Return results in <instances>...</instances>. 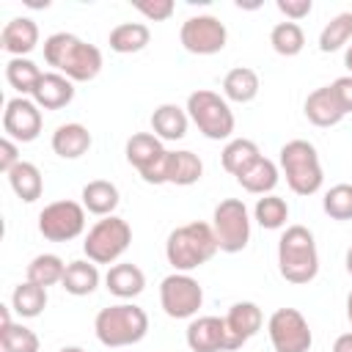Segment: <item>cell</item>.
I'll list each match as a JSON object with an SVG mask.
<instances>
[{
  "label": "cell",
  "mask_w": 352,
  "mask_h": 352,
  "mask_svg": "<svg viewBox=\"0 0 352 352\" xmlns=\"http://www.w3.org/2000/svg\"><path fill=\"white\" fill-rule=\"evenodd\" d=\"M204 302L201 283L187 272H173L160 283V305L170 319H190Z\"/></svg>",
  "instance_id": "9"
},
{
  "label": "cell",
  "mask_w": 352,
  "mask_h": 352,
  "mask_svg": "<svg viewBox=\"0 0 352 352\" xmlns=\"http://www.w3.org/2000/svg\"><path fill=\"white\" fill-rule=\"evenodd\" d=\"M179 41L187 52L192 55H214L226 47L228 41V30L226 25L212 16V14H198V16H190L182 30H179Z\"/></svg>",
  "instance_id": "12"
},
{
  "label": "cell",
  "mask_w": 352,
  "mask_h": 352,
  "mask_svg": "<svg viewBox=\"0 0 352 352\" xmlns=\"http://www.w3.org/2000/svg\"><path fill=\"white\" fill-rule=\"evenodd\" d=\"M330 88H333V94H336V99H338L341 110H344V113H352V74L333 80V82H330Z\"/></svg>",
  "instance_id": "42"
},
{
  "label": "cell",
  "mask_w": 352,
  "mask_h": 352,
  "mask_svg": "<svg viewBox=\"0 0 352 352\" xmlns=\"http://www.w3.org/2000/svg\"><path fill=\"white\" fill-rule=\"evenodd\" d=\"M94 330H96L99 344H104L110 349H121V346H132L146 338L148 316L143 308H138L132 302H118V305L102 308L96 314Z\"/></svg>",
  "instance_id": "4"
},
{
  "label": "cell",
  "mask_w": 352,
  "mask_h": 352,
  "mask_svg": "<svg viewBox=\"0 0 352 352\" xmlns=\"http://www.w3.org/2000/svg\"><path fill=\"white\" fill-rule=\"evenodd\" d=\"M41 77H44V72L28 58H11L6 63V80L14 91H19V96H28V94L33 96Z\"/></svg>",
  "instance_id": "31"
},
{
  "label": "cell",
  "mask_w": 352,
  "mask_h": 352,
  "mask_svg": "<svg viewBox=\"0 0 352 352\" xmlns=\"http://www.w3.org/2000/svg\"><path fill=\"white\" fill-rule=\"evenodd\" d=\"M72 99H74V85H72L69 77H63V74H58V72H47V74L41 77L36 94H33V102H36L38 107H44V110H60V107H66Z\"/></svg>",
  "instance_id": "20"
},
{
  "label": "cell",
  "mask_w": 352,
  "mask_h": 352,
  "mask_svg": "<svg viewBox=\"0 0 352 352\" xmlns=\"http://www.w3.org/2000/svg\"><path fill=\"white\" fill-rule=\"evenodd\" d=\"M280 170L286 176V184L297 195H314L324 182L319 154L308 140H289L280 148Z\"/></svg>",
  "instance_id": "5"
},
{
  "label": "cell",
  "mask_w": 352,
  "mask_h": 352,
  "mask_svg": "<svg viewBox=\"0 0 352 352\" xmlns=\"http://www.w3.org/2000/svg\"><path fill=\"white\" fill-rule=\"evenodd\" d=\"M63 272H66V264L55 253H41V256H36L28 264V280H33V283H38L44 289L60 283L63 280Z\"/></svg>",
  "instance_id": "33"
},
{
  "label": "cell",
  "mask_w": 352,
  "mask_h": 352,
  "mask_svg": "<svg viewBox=\"0 0 352 352\" xmlns=\"http://www.w3.org/2000/svg\"><path fill=\"white\" fill-rule=\"evenodd\" d=\"M44 305H47V289L38 286V283H33V280L19 283V286L14 289V294H11V308H14L22 319L38 316V314L44 311Z\"/></svg>",
  "instance_id": "32"
},
{
  "label": "cell",
  "mask_w": 352,
  "mask_h": 352,
  "mask_svg": "<svg viewBox=\"0 0 352 352\" xmlns=\"http://www.w3.org/2000/svg\"><path fill=\"white\" fill-rule=\"evenodd\" d=\"M151 41V30L148 25L143 22H121L110 30V50L113 52H121V55H132V52H140L146 44Z\"/></svg>",
  "instance_id": "25"
},
{
  "label": "cell",
  "mask_w": 352,
  "mask_h": 352,
  "mask_svg": "<svg viewBox=\"0 0 352 352\" xmlns=\"http://www.w3.org/2000/svg\"><path fill=\"white\" fill-rule=\"evenodd\" d=\"M104 283L110 289V294L121 297V300H132L143 292L146 286V275L138 264H129V261H121V264H113L104 275Z\"/></svg>",
  "instance_id": "21"
},
{
  "label": "cell",
  "mask_w": 352,
  "mask_h": 352,
  "mask_svg": "<svg viewBox=\"0 0 352 352\" xmlns=\"http://www.w3.org/2000/svg\"><path fill=\"white\" fill-rule=\"evenodd\" d=\"M60 352H85V349H82V346H63Z\"/></svg>",
  "instance_id": "47"
},
{
  "label": "cell",
  "mask_w": 352,
  "mask_h": 352,
  "mask_svg": "<svg viewBox=\"0 0 352 352\" xmlns=\"http://www.w3.org/2000/svg\"><path fill=\"white\" fill-rule=\"evenodd\" d=\"M344 116L346 113L341 110V104H338V99H336L330 85L316 88V91L308 94V99H305V118L314 126H336Z\"/></svg>",
  "instance_id": "18"
},
{
  "label": "cell",
  "mask_w": 352,
  "mask_h": 352,
  "mask_svg": "<svg viewBox=\"0 0 352 352\" xmlns=\"http://www.w3.org/2000/svg\"><path fill=\"white\" fill-rule=\"evenodd\" d=\"M85 228V206L77 201H55L38 212V231L50 242L77 239Z\"/></svg>",
  "instance_id": "10"
},
{
  "label": "cell",
  "mask_w": 352,
  "mask_h": 352,
  "mask_svg": "<svg viewBox=\"0 0 352 352\" xmlns=\"http://www.w3.org/2000/svg\"><path fill=\"white\" fill-rule=\"evenodd\" d=\"M60 286H63L69 294H74V297L91 294V292L99 286V270H96V264H94V261H85V258L69 261Z\"/></svg>",
  "instance_id": "27"
},
{
  "label": "cell",
  "mask_w": 352,
  "mask_h": 352,
  "mask_svg": "<svg viewBox=\"0 0 352 352\" xmlns=\"http://www.w3.org/2000/svg\"><path fill=\"white\" fill-rule=\"evenodd\" d=\"M346 319H349V324H352V292L346 294Z\"/></svg>",
  "instance_id": "45"
},
{
  "label": "cell",
  "mask_w": 352,
  "mask_h": 352,
  "mask_svg": "<svg viewBox=\"0 0 352 352\" xmlns=\"http://www.w3.org/2000/svg\"><path fill=\"white\" fill-rule=\"evenodd\" d=\"M8 184H11V190L16 192V198H22L25 204H33V201L41 198V192H44L41 170H38L33 162H25V160L8 173Z\"/></svg>",
  "instance_id": "30"
},
{
  "label": "cell",
  "mask_w": 352,
  "mask_h": 352,
  "mask_svg": "<svg viewBox=\"0 0 352 352\" xmlns=\"http://www.w3.org/2000/svg\"><path fill=\"white\" fill-rule=\"evenodd\" d=\"M135 8L143 16H148L154 22H162V19H170V14H173L176 6H173V0H138Z\"/></svg>",
  "instance_id": "39"
},
{
  "label": "cell",
  "mask_w": 352,
  "mask_h": 352,
  "mask_svg": "<svg viewBox=\"0 0 352 352\" xmlns=\"http://www.w3.org/2000/svg\"><path fill=\"white\" fill-rule=\"evenodd\" d=\"M278 270L289 283H311L319 272L314 234L305 226H289L278 239Z\"/></svg>",
  "instance_id": "3"
},
{
  "label": "cell",
  "mask_w": 352,
  "mask_h": 352,
  "mask_svg": "<svg viewBox=\"0 0 352 352\" xmlns=\"http://www.w3.org/2000/svg\"><path fill=\"white\" fill-rule=\"evenodd\" d=\"M44 60L72 82H88L102 72L99 47L82 41L74 33H52L44 41Z\"/></svg>",
  "instance_id": "1"
},
{
  "label": "cell",
  "mask_w": 352,
  "mask_h": 352,
  "mask_svg": "<svg viewBox=\"0 0 352 352\" xmlns=\"http://www.w3.org/2000/svg\"><path fill=\"white\" fill-rule=\"evenodd\" d=\"M324 212L333 220H352V184H336L324 192Z\"/></svg>",
  "instance_id": "38"
},
{
  "label": "cell",
  "mask_w": 352,
  "mask_h": 352,
  "mask_svg": "<svg viewBox=\"0 0 352 352\" xmlns=\"http://www.w3.org/2000/svg\"><path fill=\"white\" fill-rule=\"evenodd\" d=\"M217 250H220V245H217L214 228H212L209 223H201V220L173 228V231L168 234V242H165L168 264H170L176 272L198 270V267L206 264Z\"/></svg>",
  "instance_id": "2"
},
{
  "label": "cell",
  "mask_w": 352,
  "mask_h": 352,
  "mask_svg": "<svg viewBox=\"0 0 352 352\" xmlns=\"http://www.w3.org/2000/svg\"><path fill=\"white\" fill-rule=\"evenodd\" d=\"M352 38V14L344 11V14H336L319 33V50L322 52H336L341 50L346 41Z\"/></svg>",
  "instance_id": "37"
},
{
  "label": "cell",
  "mask_w": 352,
  "mask_h": 352,
  "mask_svg": "<svg viewBox=\"0 0 352 352\" xmlns=\"http://www.w3.org/2000/svg\"><path fill=\"white\" fill-rule=\"evenodd\" d=\"M0 344L3 352H38V336L16 322H0Z\"/></svg>",
  "instance_id": "35"
},
{
  "label": "cell",
  "mask_w": 352,
  "mask_h": 352,
  "mask_svg": "<svg viewBox=\"0 0 352 352\" xmlns=\"http://www.w3.org/2000/svg\"><path fill=\"white\" fill-rule=\"evenodd\" d=\"M165 184H179V187H190L204 176V162L198 154L192 151H168L165 154Z\"/></svg>",
  "instance_id": "19"
},
{
  "label": "cell",
  "mask_w": 352,
  "mask_h": 352,
  "mask_svg": "<svg viewBox=\"0 0 352 352\" xmlns=\"http://www.w3.org/2000/svg\"><path fill=\"white\" fill-rule=\"evenodd\" d=\"M129 242H132L129 223L124 217L110 214V217H102L88 231V236L82 242V250H85L88 261H94V264H113L126 253Z\"/></svg>",
  "instance_id": "7"
},
{
  "label": "cell",
  "mask_w": 352,
  "mask_h": 352,
  "mask_svg": "<svg viewBox=\"0 0 352 352\" xmlns=\"http://www.w3.org/2000/svg\"><path fill=\"white\" fill-rule=\"evenodd\" d=\"M258 88H261L258 74L248 66H236L223 77V96L231 99V102H239V104L253 102L258 96Z\"/></svg>",
  "instance_id": "26"
},
{
  "label": "cell",
  "mask_w": 352,
  "mask_h": 352,
  "mask_svg": "<svg viewBox=\"0 0 352 352\" xmlns=\"http://www.w3.org/2000/svg\"><path fill=\"white\" fill-rule=\"evenodd\" d=\"M187 116L192 118V124L201 129L204 138L209 140H226L234 132V113L228 107V102L206 88H198L187 96Z\"/></svg>",
  "instance_id": "6"
},
{
  "label": "cell",
  "mask_w": 352,
  "mask_h": 352,
  "mask_svg": "<svg viewBox=\"0 0 352 352\" xmlns=\"http://www.w3.org/2000/svg\"><path fill=\"white\" fill-rule=\"evenodd\" d=\"M344 66L352 72V44H349V47H346V52H344Z\"/></svg>",
  "instance_id": "44"
},
{
  "label": "cell",
  "mask_w": 352,
  "mask_h": 352,
  "mask_svg": "<svg viewBox=\"0 0 352 352\" xmlns=\"http://www.w3.org/2000/svg\"><path fill=\"white\" fill-rule=\"evenodd\" d=\"M118 187L113 182H104V179H94L82 187V206L91 212V214H99V217H110L113 209L118 206Z\"/></svg>",
  "instance_id": "24"
},
{
  "label": "cell",
  "mask_w": 352,
  "mask_h": 352,
  "mask_svg": "<svg viewBox=\"0 0 352 352\" xmlns=\"http://www.w3.org/2000/svg\"><path fill=\"white\" fill-rule=\"evenodd\" d=\"M38 44V25L30 16H14L11 22H6L3 33H0V47L14 55L22 58L28 52H33Z\"/></svg>",
  "instance_id": "17"
},
{
  "label": "cell",
  "mask_w": 352,
  "mask_h": 352,
  "mask_svg": "<svg viewBox=\"0 0 352 352\" xmlns=\"http://www.w3.org/2000/svg\"><path fill=\"white\" fill-rule=\"evenodd\" d=\"M346 272H349V275H352V248H349V250H346Z\"/></svg>",
  "instance_id": "46"
},
{
  "label": "cell",
  "mask_w": 352,
  "mask_h": 352,
  "mask_svg": "<svg viewBox=\"0 0 352 352\" xmlns=\"http://www.w3.org/2000/svg\"><path fill=\"white\" fill-rule=\"evenodd\" d=\"M270 44L278 55H286V58H294L302 52L305 47V33L297 22H278L270 33Z\"/></svg>",
  "instance_id": "34"
},
{
  "label": "cell",
  "mask_w": 352,
  "mask_h": 352,
  "mask_svg": "<svg viewBox=\"0 0 352 352\" xmlns=\"http://www.w3.org/2000/svg\"><path fill=\"white\" fill-rule=\"evenodd\" d=\"M91 148V132L82 124H60L52 132V151L63 160H77Z\"/></svg>",
  "instance_id": "22"
},
{
  "label": "cell",
  "mask_w": 352,
  "mask_h": 352,
  "mask_svg": "<svg viewBox=\"0 0 352 352\" xmlns=\"http://www.w3.org/2000/svg\"><path fill=\"white\" fill-rule=\"evenodd\" d=\"M165 154L168 151L162 148V140L151 132H138L126 140V160L148 184H165Z\"/></svg>",
  "instance_id": "13"
},
{
  "label": "cell",
  "mask_w": 352,
  "mask_h": 352,
  "mask_svg": "<svg viewBox=\"0 0 352 352\" xmlns=\"http://www.w3.org/2000/svg\"><path fill=\"white\" fill-rule=\"evenodd\" d=\"M253 214H256V223H258L261 228L275 231V228H283V226H286V220H289V206H286L283 198H278V195L270 192V195H264V198L256 201Z\"/></svg>",
  "instance_id": "36"
},
{
  "label": "cell",
  "mask_w": 352,
  "mask_h": 352,
  "mask_svg": "<svg viewBox=\"0 0 352 352\" xmlns=\"http://www.w3.org/2000/svg\"><path fill=\"white\" fill-rule=\"evenodd\" d=\"M187 346L192 352H231V336L226 319L220 316H198L187 324Z\"/></svg>",
  "instance_id": "15"
},
{
  "label": "cell",
  "mask_w": 352,
  "mask_h": 352,
  "mask_svg": "<svg viewBox=\"0 0 352 352\" xmlns=\"http://www.w3.org/2000/svg\"><path fill=\"white\" fill-rule=\"evenodd\" d=\"M333 352H352V333L338 336L336 344H333Z\"/></svg>",
  "instance_id": "43"
},
{
  "label": "cell",
  "mask_w": 352,
  "mask_h": 352,
  "mask_svg": "<svg viewBox=\"0 0 352 352\" xmlns=\"http://www.w3.org/2000/svg\"><path fill=\"white\" fill-rule=\"evenodd\" d=\"M223 319H226V327H228L234 349H239L248 338H253L264 324V314H261V308L256 302H234Z\"/></svg>",
  "instance_id": "16"
},
{
  "label": "cell",
  "mask_w": 352,
  "mask_h": 352,
  "mask_svg": "<svg viewBox=\"0 0 352 352\" xmlns=\"http://www.w3.org/2000/svg\"><path fill=\"white\" fill-rule=\"evenodd\" d=\"M275 6H278V11H280V14H286V19H289V22H297V19L308 16V14H311V8H314V3H311V0H278Z\"/></svg>",
  "instance_id": "40"
},
{
  "label": "cell",
  "mask_w": 352,
  "mask_h": 352,
  "mask_svg": "<svg viewBox=\"0 0 352 352\" xmlns=\"http://www.w3.org/2000/svg\"><path fill=\"white\" fill-rule=\"evenodd\" d=\"M212 228L217 236L220 250L226 253H239L250 242V217L248 209L239 198H226L214 206L212 214Z\"/></svg>",
  "instance_id": "8"
},
{
  "label": "cell",
  "mask_w": 352,
  "mask_h": 352,
  "mask_svg": "<svg viewBox=\"0 0 352 352\" xmlns=\"http://www.w3.org/2000/svg\"><path fill=\"white\" fill-rule=\"evenodd\" d=\"M41 124H44L41 121V110L28 96H14V99L6 102V110H3V132L14 143H30V140H36L38 132H41Z\"/></svg>",
  "instance_id": "14"
},
{
  "label": "cell",
  "mask_w": 352,
  "mask_h": 352,
  "mask_svg": "<svg viewBox=\"0 0 352 352\" xmlns=\"http://www.w3.org/2000/svg\"><path fill=\"white\" fill-rule=\"evenodd\" d=\"M236 182L253 195H270L278 184V165L267 157H258L242 176H236Z\"/></svg>",
  "instance_id": "28"
},
{
  "label": "cell",
  "mask_w": 352,
  "mask_h": 352,
  "mask_svg": "<svg viewBox=\"0 0 352 352\" xmlns=\"http://www.w3.org/2000/svg\"><path fill=\"white\" fill-rule=\"evenodd\" d=\"M187 110L179 104H160L151 113V129L160 140H182L187 135Z\"/></svg>",
  "instance_id": "23"
},
{
  "label": "cell",
  "mask_w": 352,
  "mask_h": 352,
  "mask_svg": "<svg viewBox=\"0 0 352 352\" xmlns=\"http://www.w3.org/2000/svg\"><path fill=\"white\" fill-rule=\"evenodd\" d=\"M267 330L275 352H308L314 344L311 327L297 308H278L270 316Z\"/></svg>",
  "instance_id": "11"
},
{
  "label": "cell",
  "mask_w": 352,
  "mask_h": 352,
  "mask_svg": "<svg viewBox=\"0 0 352 352\" xmlns=\"http://www.w3.org/2000/svg\"><path fill=\"white\" fill-rule=\"evenodd\" d=\"M19 162H22V160H19V148H16V143H14L11 138H3V140H0V170L8 176Z\"/></svg>",
  "instance_id": "41"
},
{
  "label": "cell",
  "mask_w": 352,
  "mask_h": 352,
  "mask_svg": "<svg viewBox=\"0 0 352 352\" xmlns=\"http://www.w3.org/2000/svg\"><path fill=\"white\" fill-rule=\"evenodd\" d=\"M258 157H261L258 146H256L253 140H248V138H234V140H228L226 148H223V154H220L223 168H226L231 176H242Z\"/></svg>",
  "instance_id": "29"
}]
</instances>
